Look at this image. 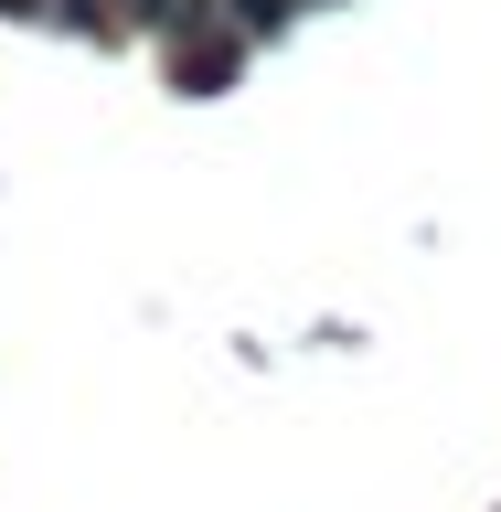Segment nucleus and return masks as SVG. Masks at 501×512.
I'll use <instances>...</instances> for the list:
<instances>
[{
    "mask_svg": "<svg viewBox=\"0 0 501 512\" xmlns=\"http://www.w3.org/2000/svg\"><path fill=\"white\" fill-rule=\"evenodd\" d=\"M235 11H246V32H278L288 11H299V0H235Z\"/></svg>",
    "mask_w": 501,
    "mask_h": 512,
    "instance_id": "nucleus-1",
    "label": "nucleus"
},
{
    "mask_svg": "<svg viewBox=\"0 0 501 512\" xmlns=\"http://www.w3.org/2000/svg\"><path fill=\"white\" fill-rule=\"evenodd\" d=\"M0 11H32V0H0Z\"/></svg>",
    "mask_w": 501,
    "mask_h": 512,
    "instance_id": "nucleus-2",
    "label": "nucleus"
}]
</instances>
